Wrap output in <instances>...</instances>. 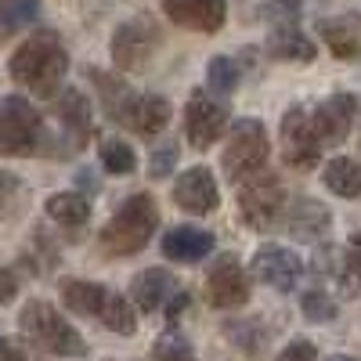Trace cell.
<instances>
[{"instance_id": "obj_31", "label": "cell", "mask_w": 361, "mask_h": 361, "mask_svg": "<svg viewBox=\"0 0 361 361\" xmlns=\"http://www.w3.org/2000/svg\"><path fill=\"white\" fill-rule=\"evenodd\" d=\"M152 357L156 361H192V343H188V336H180L177 329H166V333L156 336V343H152Z\"/></svg>"}, {"instance_id": "obj_29", "label": "cell", "mask_w": 361, "mask_h": 361, "mask_svg": "<svg viewBox=\"0 0 361 361\" xmlns=\"http://www.w3.org/2000/svg\"><path fill=\"white\" fill-rule=\"evenodd\" d=\"M98 156H102V166H105L109 173H134V166H137L134 148H130L127 141H119V137H105Z\"/></svg>"}, {"instance_id": "obj_39", "label": "cell", "mask_w": 361, "mask_h": 361, "mask_svg": "<svg viewBox=\"0 0 361 361\" xmlns=\"http://www.w3.org/2000/svg\"><path fill=\"white\" fill-rule=\"evenodd\" d=\"M80 185H83L87 195H94V192H98V180H94V173H90V170H80Z\"/></svg>"}, {"instance_id": "obj_22", "label": "cell", "mask_w": 361, "mask_h": 361, "mask_svg": "<svg viewBox=\"0 0 361 361\" xmlns=\"http://www.w3.org/2000/svg\"><path fill=\"white\" fill-rule=\"evenodd\" d=\"M58 293H62V304L80 318H98L102 307H105V296H109L105 286L87 282V279H62Z\"/></svg>"}, {"instance_id": "obj_35", "label": "cell", "mask_w": 361, "mask_h": 361, "mask_svg": "<svg viewBox=\"0 0 361 361\" xmlns=\"http://www.w3.org/2000/svg\"><path fill=\"white\" fill-rule=\"evenodd\" d=\"M188 304H192V293H188V289H177V293H173V296L166 300V307H163V314H166V322H170V325H177V318H180V311H185Z\"/></svg>"}, {"instance_id": "obj_1", "label": "cell", "mask_w": 361, "mask_h": 361, "mask_svg": "<svg viewBox=\"0 0 361 361\" xmlns=\"http://www.w3.org/2000/svg\"><path fill=\"white\" fill-rule=\"evenodd\" d=\"M11 80L18 87H25L29 94L37 98H54L62 90V80L69 73V54H66V44L58 40V33L51 29H40L29 40L18 44V51L11 54Z\"/></svg>"}, {"instance_id": "obj_25", "label": "cell", "mask_w": 361, "mask_h": 361, "mask_svg": "<svg viewBox=\"0 0 361 361\" xmlns=\"http://www.w3.org/2000/svg\"><path fill=\"white\" fill-rule=\"evenodd\" d=\"M224 336L231 340V347H235L238 354L250 357V361L264 357V350H267V343H271L267 329H264L260 322H228V325H224Z\"/></svg>"}, {"instance_id": "obj_16", "label": "cell", "mask_w": 361, "mask_h": 361, "mask_svg": "<svg viewBox=\"0 0 361 361\" xmlns=\"http://www.w3.org/2000/svg\"><path fill=\"white\" fill-rule=\"evenodd\" d=\"M170 22L195 29V33H217L228 18V0H163Z\"/></svg>"}, {"instance_id": "obj_6", "label": "cell", "mask_w": 361, "mask_h": 361, "mask_svg": "<svg viewBox=\"0 0 361 361\" xmlns=\"http://www.w3.org/2000/svg\"><path fill=\"white\" fill-rule=\"evenodd\" d=\"M163 44V29L156 25L152 15H134L112 33V66L119 73H141L156 58Z\"/></svg>"}, {"instance_id": "obj_11", "label": "cell", "mask_w": 361, "mask_h": 361, "mask_svg": "<svg viewBox=\"0 0 361 361\" xmlns=\"http://www.w3.org/2000/svg\"><path fill=\"white\" fill-rule=\"evenodd\" d=\"M54 119H58V130H62V141H58L54 156H69V152H80L83 141L90 137V102L83 90L76 87H66L54 94V105H51Z\"/></svg>"}, {"instance_id": "obj_27", "label": "cell", "mask_w": 361, "mask_h": 361, "mask_svg": "<svg viewBox=\"0 0 361 361\" xmlns=\"http://www.w3.org/2000/svg\"><path fill=\"white\" fill-rule=\"evenodd\" d=\"M40 15V0H0V33H18Z\"/></svg>"}, {"instance_id": "obj_10", "label": "cell", "mask_w": 361, "mask_h": 361, "mask_svg": "<svg viewBox=\"0 0 361 361\" xmlns=\"http://www.w3.org/2000/svg\"><path fill=\"white\" fill-rule=\"evenodd\" d=\"M206 296L217 311H235L250 304V275L235 253H221L206 271Z\"/></svg>"}, {"instance_id": "obj_34", "label": "cell", "mask_w": 361, "mask_h": 361, "mask_svg": "<svg viewBox=\"0 0 361 361\" xmlns=\"http://www.w3.org/2000/svg\"><path fill=\"white\" fill-rule=\"evenodd\" d=\"M173 163H177V145H173V141H166V145H159L156 152H152V163H148V173H152V177L159 180V177H166V173L173 170Z\"/></svg>"}, {"instance_id": "obj_3", "label": "cell", "mask_w": 361, "mask_h": 361, "mask_svg": "<svg viewBox=\"0 0 361 361\" xmlns=\"http://www.w3.org/2000/svg\"><path fill=\"white\" fill-rule=\"evenodd\" d=\"M18 325L37 347H44L54 357H87V340L47 304V300H29L22 307Z\"/></svg>"}, {"instance_id": "obj_20", "label": "cell", "mask_w": 361, "mask_h": 361, "mask_svg": "<svg viewBox=\"0 0 361 361\" xmlns=\"http://www.w3.org/2000/svg\"><path fill=\"white\" fill-rule=\"evenodd\" d=\"M267 54L279 62H293V66H311L318 58V47L307 33H300L296 25H275L267 37Z\"/></svg>"}, {"instance_id": "obj_2", "label": "cell", "mask_w": 361, "mask_h": 361, "mask_svg": "<svg viewBox=\"0 0 361 361\" xmlns=\"http://www.w3.org/2000/svg\"><path fill=\"white\" fill-rule=\"evenodd\" d=\"M156 228H159L156 199L148 192H137V195L119 202L112 221L102 228L98 243L109 257H130V253H141L148 246V238H156Z\"/></svg>"}, {"instance_id": "obj_28", "label": "cell", "mask_w": 361, "mask_h": 361, "mask_svg": "<svg viewBox=\"0 0 361 361\" xmlns=\"http://www.w3.org/2000/svg\"><path fill=\"white\" fill-rule=\"evenodd\" d=\"M25 206V185L11 170H0V221H11Z\"/></svg>"}, {"instance_id": "obj_37", "label": "cell", "mask_w": 361, "mask_h": 361, "mask_svg": "<svg viewBox=\"0 0 361 361\" xmlns=\"http://www.w3.org/2000/svg\"><path fill=\"white\" fill-rule=\"evenodd\" d=\"M347 267H350V275H354V279H357V286H361V231H354V235H350Z\"/></svg>"}, {"instance_id": "obj_24", "label": "cell", "mask_w": 361, "mask_h": 361, "mask_svg": "<svg viewBox=\"0 0 361 361\" xmlns=\"http://www.w3.org/2000/svg\"><path fill=\"white\" fill-rule=\"evenodd\" d=\"M47 217L62 228H83L90 221V199L80 192H58L47 199Z\"/></svg>"}, {"instance_id": "obj_8", "label": "cell", "mask_w": 361, "mask_h": 361, "mask_svg": "<svg viewBox=\"0 0 361 361\" xmlns=\"http://www.w3.org/2000/svg\"><path fill=\"white\" fill-rule=\"evenodd\" d=\"M231 127V112L221 98H214L209 90H192V98L185 105V137L195 152H206L221 141V134Z\"/></svg>"}, {"instance_id": "obj_30", "label": "cell", "mask_w": 361, "mask_h": 361, "mask_svg": "<svg viewBox=\"0 0 361 361\" xmlns=\"http://www.w3.org/2000/svg\"><path fill=\"white\" fill-rule=\"evenodd\" d=\"M206 83H209V90H214V94H231V90L238 87V66L231 62V58H224V54L209 58Z\"/></svg>"}, {"instance_id": "obj_26", "label": "cell", "mask_w": 361, "mask_h": 361, "mask_svg": "<svg viewBox=\"0 0 361 361\" xmlns=\"http://www.w3.org/2000/svg\"><path fill=\"white\" fill-rule=\"evenodd\" d=\"M102 325L109 329V333H116V336H134L137 333V311H134V304L127 296H119V293H112L109 289V296H105V307H102Z\"/></svg>"}, {"instance_id": "obj_19", "label": "cell", "mask_w": 361, "mask_h": 361, "mask_svg": "<svg viewBox=\"0 0 361 361\" xmlns=\"http://www.w3.org/2000/svg\"><path fill=\"white\" fill-rule=\"evenodd\" d=\"M286 224H289V235L300 238V243H318V238H325L329 228H333V214H329L325 202H318V199H296Z\"/></svg>"}, {"instance_id": "obj_15", "label": "cell", "mask_w": 361, "mask_h": 361, "mask_svg": "<svg viewBox=\"0 0 361 361\" xmlns=\"http://www.w3.org/2000/svg\"><path fill=\"white\" fill-rule=\"evenodd\" d=\"M354 94L347 90H336L329 94L314 112H311V123H314V134L322 145H343L347 134H350V123H354Z\"/></svg>"}, {"instance_id": "obj_33", "label": "cell", "mask_w": 361, "mask_h": 361, "mask_svg": "<svg viewBox=\"0 0 361 361\" xmlns=\"http://www.w3.org/2000/svg\"><path fill=\"white\" fill-rule=\"evenodd\" d=\"M275 361H318V347H314L307 336H296V340H289V343L279 350Z\"/></svg>"}, {"instance_id": "obj_38", "label": "cell", "mask_w": 361, "mask_h": 361, "mask_svg": "<svg viewBox=\"0 0 361 361\" xmlns=\"http://www.w3.org/2000/svg\"><path fill=\"white\" fill-rule=\"evenodd\" d=\"M0 361H25V350L18 340H0Z\"/></svg>"}, {"instance_id": "obj_18", "label": "cell", "mask_w": 361, "mask_h": 361, "mask_svg": "<svg viewBox=\"0 0 361 361\" xmlns=\"http://www.w3.org/2000/svg\"><path fill=\"white\" fill-rule=\"evenodd\" d=\"M177 293V282L166 267H145L130 279V304H137L145 314H156L166 307V300Z\"/></svg>"}, {"instance_id": "obj_41", "label": "cell", "mask_w": 361, "mask_h": 361, "mask_svg": "<svg viewBox=\"0 0 361 361\" xmlns=\"http://www.w3.org/2000/svg\"><path fill=\"white\" fill-rule=\"evenodd\" d=\"M286 4H296V0H286Z\"/></svg>"}, {"instance_id": "obj_9", "label": "cell", "mask_w": 361, "mask_h": 361, "mask_svg": "<svg viewBox=\"0 0 361 361\" xmlns=\"http://www.w3.org/2000/svg\"><path fill=\"white\" fill-rule=\"evenodd\" d=\"M279 145H282L286 166H293V170H300V173L318 166V159H322V141H318V134H314V123H311L307 109L293 105V109L282 116Z\"/></svg>"}, {"instance_id": "obj_21", "label": "cell", "mask_w": 361, "mask_h": 361, "mask_svg": "<svg viewBox=\"0 0 361 361\" xmlns=\"http://www.w3.org/2000/svg\"><path fill=\"white\" fill-rule=\"evenodd\" d=\"M318 33L325 37L329 51L343 62L361 54V18L357 15H336V18H322L318 22Z\"/></svg>"}, {"instance_id": "obj_17", "label": "cell", "mask_w": 361, "mask_h": 361, "mask_svg": "<svg viewBox=\"0 0 361 361\" xmlns=\"http://www.w3.org/2000/svg\"><path fill=\"white\" fill-rule=\"evenodd\" d=\"M159 246H163V257L173 260V264H195V260L214 253V235H209L206 228L177 224L159 238Z\"/></svg>"}, {"instance_id": "obj_32", "label": "cell", "mask_w": 361, "mask_h": 361, "mask_svg": "<svg viewBox=\"0 0 361 361\" xmlns=\"http://www.w3.org/2000/svg\"><path fill=\"white\" fill-rule=\"evenodd\" d=\"M300 311H304L307 322H318V325H325V322H333V318H336L333 296H325L322 289H307L304 296H300Z\"/></svg>"}, {"instance_id": "obj_4", "label": "cell", "mask_w": 361, "mask_h": 361, "mask_svg": "<svg viewBox=\"0 0 361 361\" xmlns=\"http://www.w3.org/2000/svg\"><path fill=\"white\" fill-rule=\"evenodd\" d=\"M271 141H267V127L264 119H235L228 127V141L221 152V170L228 180H250L260 173V166L267 163Z\"/></svg>"}, {"instance_id": "obj_13", "label": "cell", "mask_w": 361, "mask_h": 361, "mask_svg": "<svg viewBox=\"0 0 361 361\" xmlns=\"http://www.w3.org/2000/svg\"><path fill=\"white\" fill-rule=\"evenodd\" d=\"M173 202L180 209H188L195 217H206L221 206V188L214 180V170L209 166H192L173 180Z\"/></svg>"}, {"instance_id": "obj_23", "label": "cell", "mask_w": 361, "mask_h": 361, "mask_svg": "<svg viewBox=\"0 0 361 361\" xmlns=\"http://www.w3.org/2000/svg\"><path fill=\"white\" fill-rule=\"evenodd\" d=\"M322 180H325V188L333 192V195H340V199H357V195H361V163L350 159V156H336V159L325 163Z\"/></svg>"}, {"instance_id": "obj_5", "label": "cell", "mask_w": 361, "mask_h": 361, "mask_svg": "<svg viewBox=\"0 0 361 361\" xmlns=\"http://www.w3.org/2000/svg\"><path fill=\"white\" fill-rule=\"evenodd\" d=\"M44 145V119L33 109V102L22 94H8L0 102V156L25 159L40 156Z\"/></svg>"}, {"instance_id": "obj_7", "label": "cell", "mask_w": 361, "mask_h": 361, "mask_svg": "<svg viewBox=\"0 0 361 361\" xmlns=\"http://www.w3.org/2000/svg\"><path fill=\"white\" fill-rule=\"evenodd\" d=\"M238 209H243V221L253 231H275L286 214V192L279 185V177L257 173L243 180L238 185Z\"/></svg>"}, {"instance_id": "obj_40", "label": "cell", "mask_w": 361, "mask_h": 361, "mask_svg": "<svg viewBox=\"0 0 361 361\" xmlns=\"http://www.w3.org/2000/svg\"><path fill=\"white\" fill-rule=\"evenodd\" d=\"M329 361H357V357H347V354H333Z\"/></svg>"}, {"instance_id": "obj_12", "label": "cell", "mask_w": 361, "mask_h": 361, "mask_svg": "<svg viewBox=\"0 0 361 361\" xmlns=\"http://www.w3.org/2000/svg\"><path fill=\"white\" fill-rule=\"evenodd\" d=\"M170 116L173 105L163 94H127V102L116 112V123L134 130L137 137H156L170 127Z\"/></svg>"}, {"instance_id": "obj_36", "label": "cell", "mask_w": 361, "mask_h": 361, "mask_svg": "<svg viewBox=\"0 0 361 361\" xmlns=\"http://www.w3.org/2000/svg\"><path fill=\"white\" fill-rule=\"evenodd\" d=\"M15 296H18V279L11 275L4 264H0V304H11Z\"/></svg>"}, {"instance_id": "obj_14", "label": "cell", "mask_w": 361, "mask_h": 361, "mask_svg": "<svg viewBox=\"0 0 361 361\" xmlns=\"http://www.w3.org/2000/svg\"><path fill=\"white\" fill-rule=\"evenodd\" d=\"M253 275L275 293H293L304 275V260L286 246H260L253 257Z\"/></svg>"}]
</instances>
